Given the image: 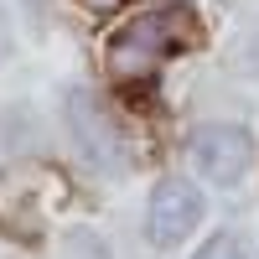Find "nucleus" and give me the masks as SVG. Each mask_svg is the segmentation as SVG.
I'll list each match as a JSON object with an SVG mask.
<instances>
[{"instance_id": "f257e3e1", "label": "nucleus", "mask_w": 259, "mask_h": 259, "mask_svg": "<svg viewBox=\"0 0 259 259\" xmlns=\"http://www.w3.org/2000/svg\"><path fill=\"white\" fill-rule=\"evenodd\" d=\"M187 41H192V26H187L182 11H150L109 41V73L119 83H140V78L156 73V62L166 52L187 47Z\"/></svg>"}, {"instance_id": "f03ea898", "label": "nucleus", "mask_w": 259, "mask_h": 259, "mask_svg": "<svg viewBox=\"0 0 259 259\" xmlns=\"http://www.w3.org/2000/svg\"><path fill=\"white\" fill-rule=\"evenodd\" d=\"M249 161H254V140L239 124H207L202 135L192 140V166H197L207 182H218V187H233L249 171Z\"/></svg>"}, {"instance_id": "20e7f679", "label": "nucleus", "mask_w": 259, "mask_h": 259, "mask_svg": "<svg viewBox=\"0 0 259 259\" xmlns=\"http://www.w3.org/2000/svg\"><path fill=\"white\" fill-rule=\"evenodd\" d=\"M197 259H244V244L233 239V233H218V239H207Z\"/></svg>"}, {"instance_id": "7ed1b4c3", "label": "nucleus", "mask_w": 259, "mask_h": 259, "mask_svg": "<svg viewBox=\"0 0 259 259\" xmlns=\"http://www.w3.org/2000/svg\"><path fill=\"white\" fill-rule=\"evenodd\" d=\"M202 218V197H197V187L182 182V177H171L156 187V197H150V239H156L161 249L171 244H182L192 228H197Z\"/></svg>"}, {"instance_id": "39448f33", "label": "nucleus", "mask_w": 259, "mask_h": 259, "mask_svg": "<svg viewBox=\"0 0 259 259\" xmlns=\"http://www.w3.org/2000/svg\"><path fill=\"white\" fill-rule=\"evenodd\" d=\"M78 6H83V11H94V16H109V11L124 6V0H78Z\"/></svg>"}]
</instances>
